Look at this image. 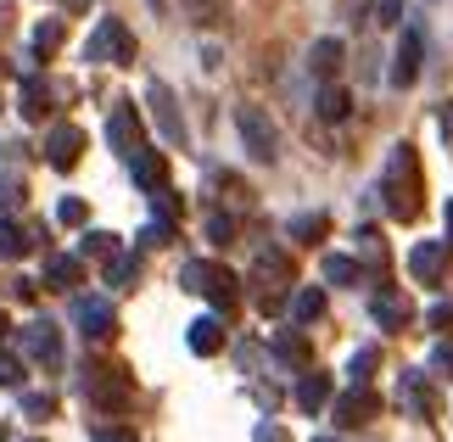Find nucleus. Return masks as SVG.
Segmentation results:
<instances>
[{
    "instance_id": "1",
    "label": "nucleus",
    "mask_w": 453,
    "mask_h": 442,
    "mask_svg": "<svg viewBox=\"0 0 453 442\" xmlns=\"http://www.w3.org/2000/svg\"><path fill=\"white\" fill-rule=\"evenodd\" d=\"M380 197H387L392 219H414V213H420L426 185H420V157H414V146H392L387 174H380Z\"/></svg>"
},
{
    "instance_id": "2",
    "label": "nucleus",
    "mask_w": 453,
    "mask_h": 442,
    "mask_svg": "<svg viewBox=\"0 0 453 442\" xmlns=\"http://www.w3.org/2000/svg\"><path fill=\"white\" fill-rule=\"evenodd\" d=\"M180 286H185V291H202L219 314H230V308H235V286H241V280L224 269V263H202V258H196V263H185V269H180Z\"/></svg>"
},
{
    "instance_id": "3",
    "label": "nucleus",
    "mask_w": 453,
    "mask_h": 442,
    "mask_svg": "<svg viewBox=\"0 0 453 442\" xmlns=\"http://www.w3.org/2000/svg\"><path fill=\"white\" fill-rule=\"evenodd\" d=\"M84 62H112V67L134 62V34L118 23V17H101L96 34L84 40Z\"/></svg>"
},
{
    "instance_id": "4",
    "label": "nucleus",
    "mask_w": 453,
    "mask_h": 442,
    "mask_svg": "<svg viewBox=\"0 0 453 442\" xmlns=\"http://www.w3.org/2000/svg\"><path fill=\"white\" fill-rule=\"evenodd\" d=\"M252 286H257V308L274 314L286 303V286H291V258L286 252H264L257 269H252Z\"/></svg>"
},
{
    "instance_id": "5",
    "label": "nucleus",
    "mask_w": 453,
    "mask_h": 442,
    "mask_svg": "<svg viewBox=\"0 0 453 442\" xmlns=\"http://www.w3.org/2000/svg\"><path fill=\"white\" fill-rule=\"evenodd\" d=\"M235 129H241V140H247V151L257 157V163H274V157H280V135H274V123H269L264 107H241Z\"/></svg>"
},
{
    "instance_id": "6",
    "label": "nucleus",
    "mask_w": 453,
    "mask_h": 442,
    "mask_svg": "<svg viewBox=\"0 0 453 442\" xmlns=\"http://www.w3.org/2000/svg\"><path fill=\"white\" fill-rule=\"evenodd\" d=\"M107 146H112L118 157H124V163H129V157H134V151H141V146H146V129H141V112H134V107H129V101H124V107H112V118H107Z\"/></svg>"
},
{
    "instance_id": "7",
    "label": "nucleus",
    "mask_w": 453,
    "mask_h": 442,
    "mask_svg": "<svg viewBox=\"0 0 453 442\" xmlns=\"http://www.w3.org/2000/svg\"><path fill=\"white\" fill-rule=\"evenodd\" d=\"M375 415H380V398H375L364 381H353V392H342V398H336V426H347V431L370 426Z\"/></svg>"
},
{
    "instance_id": "8",
    "label": "nucleus",
    "mask_w": 453,
    "mask_h": 442,
    "mask_svg": "<svg viewBox=\"0 0 453 442\" xmlns=\"http://www.w3.org/2000/svg\"><path fill=\"white\" fill-rule=\"evenodd\" d=\"M79 151H84V129H79V123H57V129H50L45 135V163L50 168H73L79 163Z\"/></svg>"
},
{
    "instance_id": "9",
    "label": "nucleus",
    "mask_w": 453,
    "mask_h": 442,
    "mask_svg": "<svg viewBox=\"0 0 453 442\" xmlns=\"http://www.w3.org/2000/svg\"><path fill=\"white\" fill-rule=\"evenodd\" d=\"M73 320H79V330L90 336V342H107V336L118 330V314H112V303H101V297H79Z\"/></svg>"
},
{
    "instance_id": "10",
    "label": "nucleus",
    "mask_w": 453,
    "mask_h": 442,
    "mask_svg": "<svg viewBox=\"0 0 453 442\" xmlns=\"http://www.w3.org/2000/svg\"><path fill=\"white\" fill-rule=\"evenodd\" d=\"M84 392H90L96 409H124V403H129V381L118 376V369H90V376H84Z\"/></svg>"
},
{
    "instance_id": "11",
    "label": "nucleus",
    "mask_w": 453,
    "mask_h": 442,
    "mask_svg": "<svg viewBox=\"0 0 453 442\" xmlns=\"http://www.w3.org/2000/svg\"><path fill=\"white\" fill-rule=\"evenodd\" d=\"M420 50H426V34L420 28H403L397 57H392V84H397V90H409V84L420 79Z\"/></svg>"
},
{
    "instance_id": "12",
    "label": "nucleus",
    "mask_w": 453,
    "mask_h": 442,
    "mask_svg": "<svg viewBox=\"0 0 453 442\" xmlns=\"http://www.w3.org/2000/svg\"><path fill=\"white\" fill-rule=\"evenodd\" d=\"M23 347H28V359H40L45 369L62 364V330L50 325V320H34V325L23 330Z\"/></svg>"
},
{
    "instance_id": "13",
    "label": "nucleus",
    "mask_w": 453,
    "mask_h": 442,
    "mask_svg": "<svg viewBox=\"0 0 453 442\" xmlns=\"http://www.w3.org/2000/svg\"><path fill=\"white\" fill-rule=\"evenodd\" d=\"M448 246H453V241H420V246L409 252V275L426 280V286H431V280H442V269H448Z\"/></svg>"
},
{
    "instance_id": "14",
    "label": "nucleus",
    "mask_w": 453,
    "mask_h": 442,
    "mask_svg": "<svg viewBox=\"0 0 453 442\" xmlns=\"http://www.w3.org/2000/svg\"><path fill=\"white\" fill-rule=\"evenodd\" d=\"M146 101H151V112H157V129H163V140H168V146H180V140H185V123H180V112H173L168 84H151Z\"/></svg>"
},
{
    "instance_id": "15",
    "label": "nucleus",
    "mask_w": 453,
    "mask_h": 442,
    "mask_svg": "<svg viewBox=\"0 0 453 442\" xmlns=\"http://www.w3.org/2000/svg\"><path fill=\"white\" fill-rule=\"evenodd\" d=\"M17 112H23L28 123H40V118L50 112V84L28 74V79H23V90H17Z\"/></svg>"
},
{
    "instance_id": "16",
    "label": "nucleus",
    "mask_w": 453,
    "mask_h": 442,
    "mask_svg": "<svg viewBox=\"0 0 453 442\" xmlns=\"http://www.w3.org/2000/svg\"><path fill=\"white\" fill-rule=\"evenodd\" d=\"M370 320H375L380 330H403V325H409V303H403L397 291H380L375 303H370Z\"/></svg>"
},
{
    "instance_id": "17",
    "label": "nucleus",
    "mask_w": 453,
    "mask_h": 442,
    "mask_svg": "<svg viewBox=\"0 0 453 442\" xmlns=\"http://www.w3.org/2000/svg\"><path fill=\"white\" fill-rule=\"evenodd\" d=\"M342 57H347V45H342V40H319V45L308 50L313 79H336V74H342Z\"/></svg>"
},
{
    "instance_id": "18",
    "label": "nucleus",
    "mask_w": 453,
    "mask_h": 442,
    "mask_svg": "<svg viewBox=\"0 0 453 442\" xmlns=\"http://www.w3.org/2000/svg\"><path fill=\"white\" fill-rule=\"evenodd\" d=\"M325 403H330V376H319V369H313V376L297 381V409H303V415H319Z\"/></svg>"
},
{
    "instance_id": "19",
    "label": "nucleus",
    "mask_w": 453,
    "mask_h": 442,
    "mask_svg": "<svg viewBox=\"0 0 453 442\" xmlns=\"http://www.w3.org/2000/svg\"><path fill=\"white\" fill-rule=\"evenodd\" d=\"M79 280H84V263L79 258H45V286H57V291H73L79 286Z\"/></svg>"
},
{
    "instance_id": "20",
    "label": "nucleus",
    "mask_w": 453,
    "mask_h": 442,
    "mask_svg": "<svg viewBox=\"0 0 453 442\" xmlns=\"http://www.w3.org/2000/svg\"><path fill=\"white\" fill-rule=\"evenodd\" d=\"M129 168H134V180H141L146 190H157V185H163V180H168V168H163V157H157L151 146H141V151H134V157H129Z\"/></svg>"
},
{
    "instance_id": "21",
    "label": "nucleus",
    "mask_w": 453,
    "mask_h": 442,
    "mask_svg": "<svg viewBox=\"0 0 453 442\" xmlns=\"http://www.w3.org/2000/svg\"><path fill=\"white\" fill-rule=\"evenodd\" d=\"M185 342H190V353H202V359H207V353H219V347H224V325H219V320H196Z\"/></svg>"
},
{
    "instance_id": "22",
    "label": "nucleus",
    "mask_w": 453,
    "mask_h": 442,
    "mask_svg": "<svg viewBox=\"0 0 453 442\" xmlns=\"http://www.w3.org/2000/svg\"><path fill=\"white\" fill-rule=\"evenodd\" d=\"M319 314H325V291L319 286H303L297 297H291V320H297V325H313Z\"/></svg>"
},
{
    "instance_id": "23",
    "label": "nucleus",
    "mask_w": 453,
    "mask_h": 442,
    "mask_svg": "<svg viewBox=\"0 0 453 442\" xmlns=\"http://www.w3.org/2000/svg\"><path fill=\"white\" fill-rule=\"evenodd\" d=\"M347 112H353L347 90H342V84H325V90H319V118H325V123H342Z\"/></svg>"
},
{
    "instance_id": "24",
    "label": "nucleus",
    "mask_w": 453,
    "mask_h": 442,
    "mask_svg": "<svg viewBox=\"0 0 453 442\" xmlns=\"http://www.w3.org/2000/svg\"><path fill=\"white\" fill-rule=\"evenodd\" d=\"M325 280H330V286H358V280H364V269H358L353 258L330 252V258H325Z\"/></svg>"
},
{
    "instance_id": "25",
    "label": "nucleus",
    "mask_w": 453,
    "mask_h": 442,
    "mask_svg": "<svg viewBox=\"0 0 453 442\" xmlns=\"http://www.w3.org/2000/svg\"><path fill=\"white\" fill-rule=\"evenodd\" d=\"M28 246H34V241L23 236V229H17L12 219H0V258H6V263H12V258H23V252H28Z\"/></svg>"
},
{
    "instance_id": "26",
    "label": "nucleus",
    "mask_w": 453,
    "mask_h": 442,
    "mask_svg": "<svg viewBox=\"0 0 453 442\" xmlns=\"http://www.w3.org/2000/svg\"><path fill=\"white\" fill-rule=\"evenodd\" d=\"M325 229H330L325 213H297V219H291V241H319Z\"/></svg>"
},
{
    "instance_id": "27",
    "label": "nucleus",
    "mask_w": 453,
    "mask_h": 442,
    "mask_svg": "<svg viewBox=\"0 0 453 442\" xmlns=\"http://www.w3.org/2000/svg\"><path fill=\"white\" fill-rule=\"evenodd\" d=\"M274 353H280L286 364H308V342H303L297 330H280V336H274Z\"/></svg>"
},
{
    "instance_id": "28",
    "label": "nucleus",
    "mask_w": 453,
    "mask_h": 442,
    "mask_svg": "<svg viewBox=\"0 0 453 442\" xmlns=\"http://www.w3.org/2000/svg\"><path fill=\"white\" fill-rule=\"evenodd\" d=\"M134 275H141V263H134L129 252H112V258H107V286H129Z\"/></svg>"
},
{
    "instance_id": "29",
    "label": "nucleus",
    "mask_w": 453,
    "mask_h": 442,
    "mask_svg": "<svg viewBox=\"0 0 453 442\" xmlns=\"http://www.w3.org/2000/svg\"><path fill=\"white\" fill-rule=\"evenodd\" d=\"M23 415L28 420H50V415H57V398H50V392H23Z\"/></svg>"
},
{
    "instance_id": "30",
    "label": "nucleus",
    "mask_w": 453,
    "mask_h": 442,
    "mask_svg": "<svg viewBox=\"0 0 453 442\" xmlns=\"http://www.w3.org/2000/svg\"><path fill=\"white\" fill-rule=\"evenodd\" d=\"M57 45H62V23L50 17V23H40V28H34V50H40V57H50Z\"/></svg>"
},
{
    "instance_id": "31",
    "label": "nucleus",
    "mask_w": 453,
    "mask_h": 442,
    "mask_svg": "<svg viewBox=\"0 0 453 442\" xmlns=\"http://www.w3.org/2000/svg\"><path fill=\"white\" fill-rule=\"evenodd\" d=\"M118 252V236H107V229H90L84 236V258H112Z\"/></svg>"
},
{
    "instance_id": "32",
    "label": "nucleus",
    "mask_w": 453,
    "mask_h": 442,
    "mask_svg": "<svg viewBox=\"0 0 453 442\" xmlns=\"http://www.w3.org/2000/svg\"><path fill=\"white\" fill-rule=\"evenodd\" d=\"M23 197H28V185L17 180V174H6V180H0V207L12 213V207H23Z\"/></svg>"
},
{
    "instance_id": "33",
    "label": "nucleus",
    "mask_w": 453,
    "mask_h": 442,
    "mask_svg": "<svg viewBox=\"0 0 453 442\" xmlns=\"http://www.w3.org/2000/svg\"><path fill=\"white\" fill-rule=\"evenodd\" d=\"M403 398H409V409H414V415H431V392L420 386V376H409V381H403Z\"/></svg>"
},
{
    "instance_id": "34",
    "label": "nucleus",
    "mask_w": 453,
    "mask_h": 442,
    "mask_svg": "<svg viewBox=\"0 0 453 442\" xmlns=\"http://www.w3.org/2000/svg\"><path fill=\"white\" fill-rule=\"evenodd\" d=\"M84 219H90V207H84V202H79V197H67V202H62V207H57V224H67V229H79V224H84Z\"/></svg>"
},
{
    "instance_id": "35",
    "label": "nucleus",
    "mask_w": 453,
    "mask_h": 442,
    "mask_svg": "<svg viewBox=\"0 0 453 442\" xmlns=\"http://www.w3.org/2000/svg\"><path fill=\"white\" fill-rule=\"evenodd\" d=\"M190 12H196V23H207V28L224 23V0H190Z\"/></svg>"
},
{
    "instance_id": "36",
    "label": "nucleus",
    "mask_w": 453,
    "mask_h": 442,
    "mask_svg": "<svg viewBox=\"0 0 453 442\" xmlns=\"http://www.w3.org/2000/svg\"><path fill=\"white\" fill-rule=\"evenodd\" d=\"M380 364V353L375 347H364V353H353V364H347V376H353V381H370V369Z\"/></svg>"
},
{
    "instance_id": "37",
    "label": "nucleus",
    "mask_w": 453,
    "mask_h": 442,
    "mask_svg": "<svg viewBox=\"0 0 453 442\" xmlns=\"http://www.w3.org/2000/svg\"><path fill=\"white\" fill-rule=\"evenodd\" d=\"M141 241H146V246H168V241H173V219H151Z\"/></svg>"
},
{
    "instance_id": "38",
    "label": "nucleus",
    "mask_w": 453,
    "mask_h": 442,
    "mask_svg": "<svg viewBox=\"0 0 453 442\" xmlns=\"http://www.w3.org/2000/svg\"><path fill=\"white\" fill-rule=\"evenodd\" d=\"M207 236H213V241H230L235 236V219L230 213H207Z\"/></svg>"
},
{
    "instance_id": "39",
    "label": "nucleus",
    "mask_w": 453,
    "mask_h": 442,
    "mask_svg": "<svg viewBox=\"0 0 453 442\" xmlns=\"http://www.w3.org/2000/svg\"><path fill=\"white\" fill-rule=\"evenodd\" d=\"M431 369H442V376H453V336L431 347Z\"/></svg>"
},
{
    "instance_id": "40",
    "label": "nucleus",
    "mask_w": 453,
    "mask_h": 442,
    "mask_svg": "<svg viewBox=\"0 0 453 442\" xmlns=\"http://www.w3.org/2000/svg\"><path fill=\"white\" fill-rule=\"evenodd\" d=\"M426 325H431V330H442V336H453V303H437Z\"/></svg>"
},
{
    "instance_id": "41",
    "label": "nucleus",
    "mask_w": 453,
    "mask_h": 442,
    "mask_svg": "<svg viewBox=\"0 0 453 442\" xmlns=\"http://www.w3.org/2000/svg\"><path fill=\"white\" fill-rule=\"evenodd\" d=\"M0 386H23V364L6 359V353H0Z\"/></svg>"
},
{
    "instance_id": "42",
    "label": "nucleus",
    "mask_w": 453,
    "mask_h": 442,
    "mask_svg": "<svg viewBox=\"0 0 453 442\" xmlns=\"http://www.w3.org/2000/svg\"><path fill=\"white\" fill-rule=\"evenodd\" d=\"M403 17V0H380V23H397Z\"/></svg>"
},
{
    "instance_id": "43",
    "label": "nucleus",
    "mask_w": 453,
    "mask_h": 442,
    "mask_svg": "<svg viewBox=\"0 0 453 442\" xmlns=\"http://www.w3.org/2000/svg\"><path fill=\"white\" fill-rule=\"evenodd\" d=\"M257 442H280V431H274V426H257Z\"/></svg>"
},
{
    "instance_id": "44",
    "label": "nucleus",
    "mask_w": 453,
    "mask_h": 442,
    "mask_svg": "<svg viewBox=\"0 0 453 442\" xmlns=\"http://www.w3.org/2000/svg\"><path fill=\"white\" fill-rule=\"evenodd\" d=\"M96 442H124V437H112V431H96Z\"/></svg>"
},
{
    "instance_id": "45",
    "label": "nucleus",
    "mask_w": 453,
    "mask_h": 442,
    "mask_svg": "<svg viewBox=\"0 0 453 442\" xmlns=\"http://www.w3.org/2000/svg\"><path fill=\"white\" fill-rule=\"evenodd\" d=\"M448 241H453V202H448Z\"/></svg>"
},
{
    "instance_id": "46",
    "label": "nucleus",
    "mask_w": 453,
    "mask_h": 442,
    "mask_svg": "<svg viewBox=\"0 0 453 442\" xmlns=\"http://www.w3.org/2000/svg\"><path fill=\"white\" fill-rule=\"evenodd\" d=\"M0 336H6V314H0Z\"/></svg>"
},
{
    "instance_id": "47",
    "label": "nucleus",
    "mask_w": 453,
    "mask_h": 442,
    "mask_svg": "<svg viewBox=\"0 0 453 442\" xmlns=\"http://www.w3.org/2000/svg\"><path fill=\"white\" fill-rule=\"evenodd\" d=\"M313 442H336V437H313Z\"/></svg>"
}]
</instances>
